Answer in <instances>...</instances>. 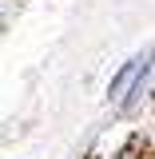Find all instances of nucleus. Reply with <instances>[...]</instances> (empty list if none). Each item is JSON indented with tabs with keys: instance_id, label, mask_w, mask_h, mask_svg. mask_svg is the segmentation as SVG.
I'll use <instances>...</instances> for the list:
<instances>
[{
	"instance_id": "obj_1",
	"label": "nucleus",
	"mask_w": 155,
	"mask_h": 159,
	"mask_svg": "<svg viewBox=\"0 0 155 159\" xmlns=\"http://www.w3.org/2000/svg\"><path fill=\"white\" fill-rule=\"evenodd\" d=\"M139 68H143V60H131V64H127V68L119 72V76H116V84H112V96H119V92H123V88H127V84L135 80V72H139Z\"/></svg>"
}]
</instances>
